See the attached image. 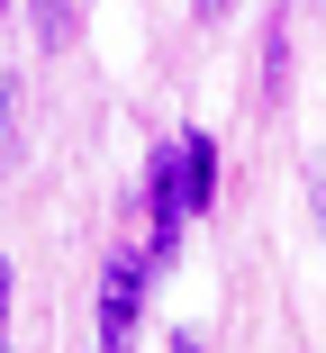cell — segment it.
I'll return each instance as SVG.
<instances>
[{
  "instance_id": "obj_1",
  "label": "cell",
  "mask_w": 326,
  "mask_h": 353,
  "mask_svg": "<svg viewBox=\"0 0 326 353\" xmlns=\"http://www.w3.org/2000/svg\"><path fill=\"white\" fill-rule=\"evenodd\" d=\"M209 190H218V145L209 136H172V145L154 154V272L172 263V245H181V227L209 208Z\"/></svg>"
},
{
  "instance_id": "obj_2",
  "label": "cell",
  "mask_w": 326,
  "mask_h": 353,
  "mask_svg": "<svg viewBox=\"0 0 326 353\" xmlns=\"http://www.w3.org/2000/svg\"><path fill=\"white\" fill-rule=\"evenodd\" d=\"M145 281H154V254H109L100 263V353H127L136 308H145Z\"/></svg>"
},
{
  "instance_id": "obj_3",
  "label": "cell",
  "mask_w": 326,
  "mask_h": 353,
  "mask_svg": "<svg viewBox=\"0 0 326 353\" xmlns=\"http://www.w3.org/2000/svg\"><path fill=\"white\" fill-rule=\"evenodd\" d=\"M28 28H37L45 54H54V46H73V0H28Z\"/></svg>"
},
{
  "instance_id": "obj_4",
  "label": "cell",
  "mask_w": 326,
  "mask_h": 353,
  "mask_svg": "<svg viewBox=\"0 0 326 353\" xmlns=\"http://www.w3.org/2000/svg\"><path fill=\"white\" fill-rule=\"evenodd\" d=\"M290 91V19H272V37H263V100H281Z\"/></svg>"
},
{
  "instance_id": "obj_5",
  "label": "cell",
  "mask_w": 326,
  "mask_h": 353,
  "mask_svg": "<svg viewBox=\"0 0 326 353\" xmlns=\"http://www.w3.org/2000/svg\"><path fill=\"white\" fill-rule=\"evenodd\" d=\"M19 154V82H0V163Z\"/></svg>"
},
{
  "instance_id": "obj_6",
  "label": "cell",
  "mask_w": 326,
  "mask_h": 353,
  "mask_svg": "<svg viewBox=\"0 0 326 353\" xmlns=\"http://www.w3.org/2000/svg\"><path fill=\"white\" fill-rule=\"evenodd\" d=\"M10 290H19V272L0 263V353H10Z\"/></svg>"
},
{
  "instance_id": "obj_7",
  "label": "cell",
  "mask_w": 326,
  "mask_h": 353,
  "mask_svg": "<svg viewBox=\"0 0 326 353\" xmlns=\"http://www.w3.org/2000/svg\"><path fill=\"white\" fill-rule=\"evenodd\" d=\"M308 208H317V236H326V181H317V190H308Z\"/></svg>"
},
{
  "instance_id": "obj_8",
  "label": "cell",
  "mask_w": 326,
  "mask_h": 353,
  "mask_svg": "<svg viewBox=\"0 0 326 353\" xmlns=\"http://www.w3.org/2000/svg\"><path fill=\"white\" fill-rule=\"evenodd\" d=\"M200 10H218V0H200Z\"/></svg>"
}]
</instances>
